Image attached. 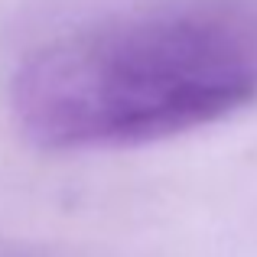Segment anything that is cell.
<instances>
[{
	"label": "cell",
	"instance_id": "cell-1",
	"mask_svg": "<svg viewBox=\"0 0 257 257\" xmlns=\"http://www.w3.org/2000/svg\"><path fill=\"white\" fill-rule=\"evenodd\" d=\"M257 104V0H140L36 39L10 75L20 134L111 153L205 131Z\"/></svg>",
	"mask_w": 257,
	"mask_h": 257
}]
</instances>
